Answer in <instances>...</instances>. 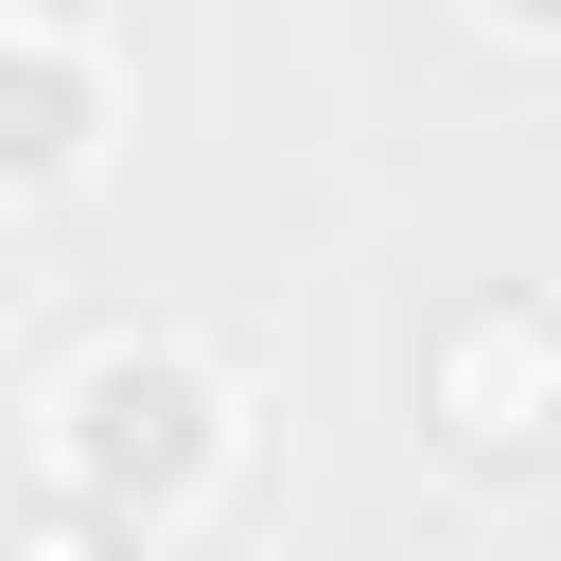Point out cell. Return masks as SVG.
Returning <instances> with one entry per match:
<instances>
[{"label": "cell", "mask_w": 561, "mask_h": 561, "mask_svg": "<svg viewBox=\"0 0 561 561\" xmlns=\"http://www.w3.org/2000/svg\"><path fill=\"white\" fill-rule=\"evenodd\" d=\"M35 456H53V508H88V526H123V543L158 561L175 526L228 508V473H245V386H228L193 333H88V351L53 368V403H35Z\"/></svg>", "instance_id": "cell-1"}, {"label": "cell", "mask_w": 561, "mask_h": 561, "mask_svg": "<svg viewBox=\"0 0 561 561\" xmlns=\"http://www.w3.org/2000/svg\"><path fill=\"white\" fill-rule=\"evenodd\" d=\"M105 140H123V53L88 35V18H0V210H53V193H88L105 175Z\"/></svg>", "instance_id": "cell-2"}, {"label": "cell", "mask_w": 561, "mask_h": 561, "mask_svg": "<svg viewBox=\"0 0 561 561\" xmlns=\"http://www.w3.org/2000/svg\"><path fill=\"white\" fill-rule=\"evenodd\" d=\"M421 421L473 473H543V438H561V333H543V298H473L421 351Z\"/></svg>", "instance_id": "cell-3"}, {"label": "cell", "mask_w": 561, "mask_h": 561, "mask_svg": "<svg viewBox=\"0 0 561 561\" xmlns=\"http://www.w3.org/2000/svg\"><path fill=\"white\" fill-rule=\"evenodd\" d=\"M0 561H140V543H123V526H88V508H53V491H35V526H18V543H0Z\"/></svg>", "instance_id": "cell-4"}, {"label": "cell", "mask_w": 561, "mask_h": 561, "mask_svg": "<svg viewBox=\"0 0 561 561\" xmlns=\"http://www.w3.org/2000/svg\"><path fill=\"white\" fill-rule=\"evenodd\" d=\"M456 18H473L491 53H561V0H456Z\"/></svg>", "instance_id": "cell-5"}, {"label": "cell", "mask_w": 561, "mask_h": 561, "mask_svg": "<svg viewBox=\"0 0 561 561\" xmlns=\"http://www.w3.org/2000/svg\"><path fill=\"white\" fill-rule=\"evenodd\" d=\"M0 18H18V0H0Z\"/></svg>", "instance_id": "cell-6"}]
</instances>
